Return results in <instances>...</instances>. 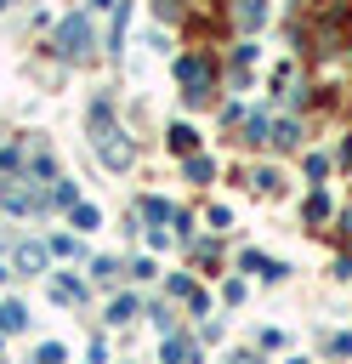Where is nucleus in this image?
I'll use <instances>...</instances> for the list:
<instances>
[{"label":"nucleus","mask_w":352,"mask_h":364,"mask_svg":"<svg viewBox=\"0 0 352 364\" xmlns=\"http://www.w3.org/2000/svg\"><path fill=\"white\" fill-rule=\"evenodd\" d=\"M0 324L6 330H23V307H0Z\"/></svg>","instance_id":"f03ea898"},{"label":"nucleus","mask_w":352,"mask_h":364,"mask_svg":"<svg viewBox=\"0 0 352 364\" xmlns=\"http://www.w3.org/2000/svg\"><path fill=\"white\" fill-rule=\"evenodd\" d=\"M85 40H91L85 17H68V23H62V51H68V57H79V51H85Z\"/></svg>","instance_id":"f257e3e1"},{"label":"nucleus","mask_w":352,"mask_h":364,"mask_svg":"<svg viewBox=\"0 0 352 364\" xmlns=\"http://www.w3.org/2000/svg\"><path fill=\"white\" fill-rule=\"evenodd\" d=\"M0 6H6V0H0Z\"/></svg>","instance_id":"7ed1b4c3"}]
</instances>
